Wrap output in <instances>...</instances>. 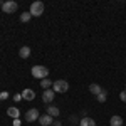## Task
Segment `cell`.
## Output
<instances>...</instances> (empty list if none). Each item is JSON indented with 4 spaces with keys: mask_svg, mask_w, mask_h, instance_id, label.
<instances>
[{
    "mask_svg": "<svg viewBox=\"0 0 126 126\" xmlns=\"http://www.w3.org/2000/svg\"><path fill=\"white\" fill-rule=\"evenodd\" d=\"M52 91L56 93V94H61V93H67L69 91V82L67 81H64V79H57V81H54L52 82Z\"/></svg>",
    "mask_w": 126,
    "mask_h": 126,
    "instance_id": "obj_1",
    "label": "cell"
},
{
    "mask_svg": "<svg viewBox=\"0 0 126 126\" xmlns=\"http://www.w3.org/2000/svg\"><path fill=\"white\" fill-rule=\"evenodd\" d=\"M44 10H46V5H44V2H32V5H30V14H32V17H40L42 14H44Z\"/></svg>",
    "mask_w": 126,
    "mask_h": 126,
    "instance_id": "obj_2",
    "label": "cell"
},
{
    "mask_svg": "<svg viewBox=\"0 0 126 126\" xmlns=\"http://www.w3.org/2000/svg\"><path fill=\"white\" fill-rule=\"evenodd\" d=\"M32 76L35 79H47V76H49V69L46 67V66H34L32 67Z\"/></svg>",
    "mask_w": 126,
    "mask_h": 126,
    "instance_id": "obj_3",
    "label": "cell"
},
{
    "mask_svg": "<svg viewBox=\"0 0 126 126\" xmlns=\"http://www.w3.org/2000/svg\"><path fill=\"white\" fill-rule=\"evenodd\" d=\"M17 9H19V3H17V2H14V0L5 2V3H3V7H2V10H3L5 14H14V12H17Z\"/></svg>",
    "mask_w": 126,
    "mask_h": 126,
    "instance_id": "obj_4",
    "label": "cell"
},
{
    "mask_svg": "<svg viewBox=\"0 0 126 126\" xmlns=\"http://www.w3.org/2000/svg\"><path fill=\"white\" fill-rule=\"evenodd\" d=\"M39 111L35 109V108H32L29 109L27 113H25V121H29V123H34V121H39Z\"/></svg>",
    "mask_w": 126,
    "mask_h": 126,
    "instance_id": "obj_5",
    "label": "cell"
},
{
    "mask_svg": "<svg viewBox=\"0 0 126 126\" xmlns=\"http://www.w3.org/2000/svg\"><path fill=\"white\" fill-rule=\"evenodd\" d=\"M39 123L42 126H50L52 123H54V118L49 116L47 113H46V114H40V116H39Z\"/></svg>",
    "mask_w": 126,
    "mask_h": 126,
    "instance_id": "obj_6",
    "label": "cell"
},
{
    "mask_svg": "<svg viewBox=\"0 0 126 126\" xmlns=\"http://www.w3.org/2000/svg\"><path fill=\"white\" fill-rule=\"evenodd\" d=\"M54 96H56V93H54L52 89H46L44 94H42V101H44V103H52V101H54Z\"/></svg>",
    "mask_w": 126,
    "mask_h": 126,
    "instance_id": "obj_7",
    "label": "cell"
},
{
    "mask_svg": "<svg viewBox=\"0 0 126 126\" xmlns=\"http://www.w3.org/2000/svg\"><path fill=\"white\" fill-rule=\"evenodd\" d=\"M20 94H22V99H25V101H34V97H35L34 89H24Z\"/></svg>",
    "mask_w": 126,
    "mask_h": 126,
    "instance_id": "obj_8",
    "label": "cell"
},
{
    "mask_svg": "<svg viewBox=\"0 0 126 126\" xmlns=\"http://www.w3.org/2000/svg\"><path fill=\"white\" fill-rule=\"evenodd\" d=\"M79 126H96V121L89 116H84L79 119Z\"/></svg>",
    "mask_w": 126,
    "mask_h": 126,
    "instance_id": "obj_9",
    "label": "cell"
},
{
    "mask_svg": "<svg viewBox=\"0 0 126 126\" xmlns=\"http://www.w3.org/2000/svg\"><path fill=\"white\" fill-rule=\"evenodd\" d=\"M7 114H9L10 118H14V119H17V118H20V109L15 108V106H12V108L7 109Z\"/></svg>",
    "mask_w": 126,
    "mask_h": 126,
    "instance_id": "obj_10",
    "label": "cell"
},
{
    "mask_svg": "<svg viewBox=\"0 0 126 126\" xmlns=\"http://www.w3.org/2000/svg\"><path fill=\"white\" fill-rule=\"evenodd\" d=\"M109 125H111V126H123V118L118 116V114L111 116V119H109Z\"/></svg>",
    "mask_w": 126,
    "mask_h": 126,
    "instance_id": "obj_11",
    "label": "cell"
},
{
    "mask_svg": "<svg viewBox=\"0 0 126 126\" xmlns=\"http://www.w3.org/2000/svg\"><path fill=\"white\" fill-rule=\"evenodd\" d=\"M30 52H32V50H30V47L29 46H24V47H20V50H19V56L22 59H27L30 56Z\"/></svg>",
    "mask_w": 126,
    "mask_h": 126,
    "instance_id": "obj_12",
    "label": "cell"
},
{
    "mask_svg": "<svg viewBox=\"0 0 126 126\" xmlns=\"http://www.w3.org/2000/svg\"><path fill=\"white\" fill-rule=\"evenodd\" d=\"M59 113H61V111H59V108H57V106H49V108H47V114H49V116L57 118V116H59Z\"/></svg>",
    "mask_w": 126,
    "mask_h": 126,
    "instance_id": "obj_13",
    "label": "cell"
},
{
    "mask_svg": "<svg viewBox=\"0 0 126 126\" xmlns=\"http://www.w3.org/2000/svg\"><path fill=\"white\" fill-rule=\"evenodd\" d=\"M96 99L99 101V103H106V99H108V93H106V89H103L99 94L96 96Z\"/></svg>",
    "mask_w": 126,
    "mask_h": 126,
    "instance_id": "obj_14",
    "label": "cell"
},
{
    "mask_svg": "<svg viewBox=\"0 0 126 126\" xmlns=\"http://www.w3.org/2000/svg\"><path fill=\"white\" fill-rule=\"evenodd\" d=\"M89 91H91L93 94H96V96H97V94L103 91V87L99 86V84H91V86H89Z\"/></svg>",
    "mask_w": 126,
    "mask_h": 126,
    "instance_id": "obj_15",
    "label": "cell"
},
{
    "mask_svg": "<svg viewBox=\"0 0 126 126\" xmlns=\"http://www.w3.org/2000/svg\"><path fill=\"white\" fill-rule=\"evenodd\" d=\"M30 19H32V14H30V12H24V14H20V22L25 24V22H29Z\"/></svg>",
    "mask_w": 126,
    "mask_h": 126,
    "instance_id": "obj_16",
    "label": "cell"
},
{
    "mask_svg": "<svg viewBox=\"0 0 126 126\" xmlns=\"http://www.w3.org/2000/svg\"><path fill=\"white\" fill-rule=\"evenodd\" d=\"M40 86H42V89H44V91H46V89H50L52 81H49V79H42V81H40Z\"/></svg>",
    "mask_w": 126,
    "mask_h": 126,
    "instance_id": "obj_17",
    "label": "cell"
},
{
    "mask_svg": "<svg viewBox=\"0 0 126 126\" xmlns=\"http://www.w3.org/2000/svg\"><path fill=\"white\" fill-rule=\"evenodd\" d=\"M119 99H121L123 103H126V89L123 91V93H121V94H119Z\"/></svg>",
    "mask_w": 126,
    "mask_h": 126,
    "instance_id": "obj_18",
    "label": "cell"
},
{
    "mask_svg": "<svg viewBox=\"0 0 126 126\" xmlns=\"http://www.w3.org/2000/svg\"><path fill=\"white\" fill-rule=\"evenodd\" d=\"M7 97H9V93H7V91L0 93V101H2V99H7Z\"/></svg>",
    "mask_w": 126,
    "mask_h": 126,
    "instance_id": "obj_19",
    "label": "cell"
},
{
    "mask_svg": "<svg viewBox=\"0 0 126 126\" xmlns=\"http://www.w3.org/2000/svg\"><path fill=\"white\" fill-rule=\"evenodd\" d=\"M20 99H22V94H15V96H14V101H17V103H19Z\"/></svg>",
    "mask_w": 126,
    "mask_h": 126,
    "instance_id": "obj_20",
    "label": "cell"
},
{
    "mask_svg": "<svg viewBox=\"0 0 126 126\" xmlns=\"http://www.w3.org/2000/svg\"><path fill=\"white\" fill-rule=\"evenodd\" d=\"M20 123H22V121H20L19 118H17V119H14V126H20Z\"/></svg>",
    "mask_w": 126,
    "mask_h": 126,
    "instance_id": "obj_21",
    "label": "cell"
},
{
    "mask_svg": "<svg viewBox=\"0 0 126 126\" xmlns=\"http://www.w3.org/2000/svg\"><path fill=\"white\" fill-rule=\"evenodd\" d=\"M52 125H54V126H61V121H54Z\"/></svg>",
    "mask_w": 126,
    "mask_h": 126,
    "instance_id": "obj_22",
    "label": "cell"
}]
</instances>
